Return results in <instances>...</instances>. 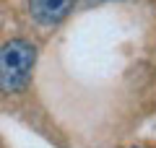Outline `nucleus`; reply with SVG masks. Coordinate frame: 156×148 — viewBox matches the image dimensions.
<instances>
[{
	"mask_svg": "<svg viewBox=\"0 0 156 148\" xmlns=\"http://www.w3.org/2000/svg\"><path fill=\"white\" fill-rule=\"evenodd\" d=\"M37 65V47L26 39H11L0 47V91L16 93L31 78Z\"/></svg>",
	"mask_w": 156,
	"mask_h": 148,
	"instance_id": "1",
	"label": "nucleus"
},
{
	"mask_svg": "<svg viewBox=\"0 0 156 148\" xmlns=\"http://www.w3.org/2000/svg\"><path fill=\"white\" fill-rule=\"evenodd\" d=\"M73 5H76V0H29V13L42 26H55L68 18Z\"/></svg>",
	"mask_w": 156,
	"mask_h": 148,
	"instance_id": "2",
	"label": "nucleus"
},
{
	"mask_svg": "<svg viewBox=\"0 0 156 148\" xmlns=\"http://www.w3.org/2000/svg\"><path fill=\"white\" fill-rule=\"evenodd\" d=\"M104 3H107V0H104Z\"/></svg>",
	"mask_w": 156,
	"mask_h": 148,
	"instance_id": "3",
	"label": "nucleus"
}]
</instances>
